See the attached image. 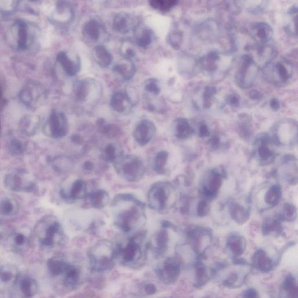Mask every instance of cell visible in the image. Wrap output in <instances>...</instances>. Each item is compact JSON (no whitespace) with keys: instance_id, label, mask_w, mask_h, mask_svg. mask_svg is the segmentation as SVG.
I'll list each match as a JSON object with an SVG mask.
<instances>
[{"instance_id":"obj_1","label":"cell","mask_w":298,"mask_h":298,"mask_svg":"<svg viewBox=\"0 0 298 298\" xmlns=\"http://www.w3.org/2000/svg\"><path fill=\"white\" fill-rule=\"evenodd\" d=\"M111 206L114 225L124 233L139 229L146 222V205L134 194H117Z\"/></svg>"},{"instance_id":"obj_2","label":"cell","mask_w":298,"mask_h":298,"mask_svg":"<svg viewBox=\"0 0 298 298\" xmlns=\"http://www.w3.org/2000/svg\"><path fill=\"white\" fill-rule=\"evenodd\" d=\"M113 164L117 175L128 183H138L146 173L143 161L134 155H122Z\"/></svg>"},{"instance_id":"obj_3","label":"cell","mask_w":298,"mask_h":298,"mask_svg":"<svg viewBox=\"0 0 298 298\" xmlns=\"http://www.w3.org/2000/svg\"><path fill=\"white\" fill-rule=\"evenodd\" d=\"M36 235L41 245L53 247L63 242L64 232L60 222L53 217L43 219L36 227Z\"/></svg>"},{"instance_id":"obj_4","label":"cell","mask_w":298,"mask_h":298,"mask_svg":"<svg viewBox=\"0 0 298 298\" xmlns=\"http://www.w3.org/2000/svg\"><path fill=\"white\" fill-rule=\"evenodd\" d=\"M175 192L172 185L166 182L159 181L153 184L147 193L149 208L157 212H163L172 205Z\"/></svg>"},{"instance_id":"obj_5","label":"cell","mask_w":298,"mask_h":298,"mask_svg":"<svg viewBox=\"0 0 298 298\" xmlns=\"http://www.w3.org/2000/svg\"><path fill=\"white\" fill-rule=\"evenodd\" d=\"M293 72V66L288 61L269 63L264 66L263 74L266 80L279 86H284L291 80Z\"/></svg>"},{"instance_id":"obj_6","label":"cell","mask_w":298,"mask_h":298,"mask_svg":"<svg viewBox=\"0 0 298 298\" xmlns=\"http://www.w3.org/2000/svg\"><path fill=\"white\" fill-rule=\"evenodd\" d=\"M258 70L253 57L249 55L242 56L235 74L236 84L240 88H250L257 76Z\"/></svg>"},{"instance_id":"obj_7","label":"cell","mask_w":298,"mask_h":298,"mask_svg":"<svg viewBox=\"0 0 298 298\" xmlns=\"http://www.w3.org/2000/svg\"><path fill=\"white\" fill-rule=\"evenodd\" d=\"M5 185L13 192H32L36 189V184L28 176L26 171L18 170L8 173L5 178Z\"/></svg>"},{"instance_id":"obj_8","label":"cell","mask_w":298,"mask_h":298,"mask_svg":"<svg viewBox=\"0 0 298 298\" xmlns=\"http://www.w3.org/2000/svg\"><path fill=\"white\" fill-rule=\"evenodd\" d=\"M156 134L155 124L151 120L142 119L134 128L133 137L136 143L141 147L150 143Z\"/></svg>"},{"instance_id":"obj_9","label":"cell","mask_w":298,"mask_h":298,"mask_svg":"<svg viewBox=\"0 0 298 298\" xmlns=\"http://www.w3.org/2000/svg\"><path fill=\"white\" fill-rule=\"evenodd\" d=\"M180 272V261L175 258H167L157 270L160 279L166 284L175 283L179 279Z\"/></svg>"},{"instance_id":"obj_10","label":"cell","mask_w":298,"mask_h":298,"mask_svg":"<svg viewBox=\"0 0 298 298\" xmlns=\"http://www.w3.org/2000/svg\"><path fill=\"white\" fill-rule=\"evenodd\" d=\"M69 130L68 122L63 113H53L48 123V134L55 139L64 138L67 135Z\"/></svg>"},{"instance_id":"obj_11","label":"cell","mask_w":298,"mask_h":298,"mask_svg":"<svg viewBox=\"0 0 298 298\" xmlns=\"http://www.w3.org/2000/svg\"><path fill=\"white\" fill-rule=\"evenodd\" d=\"M88 193V184L81 179L74 180L68 191L64 189L60 191L61 196L64 200L73 202L85 200Z\"/></svg>"},{"instance_id":"obj_12","label":"cell","mask_w":298,"mask_h":298,"mask_svg":"<svg viewBox=\"0 0 298 298\" xmlns=\"http://www.w3.org/2000/svg\"><path fill=\"white\" fill-rule=\"evenodd\" d=\"M15 287L18 289L21 298H32L38 292L39 285L37 281L28 276L19 277Z\"/></svg>"},{"instance_id":"obj_13","label":"cell","mask_w":298,"mask_h":298,"mask_svg":"<svg viewBox=\"0 0 298 298\" xmlns=\"http://www.w3.org/2000/svg\"><path fill=\"white\" fill-rule=\"evenodd\" d=\"M85 200L91 208L101 210L110 204V197L108 192L104 189H97L89 192Z\"/></svg>"},{"instance_id":"obj_14","label":"cell","mask_w":298,"mask_h":298,"mask_svg":"<svg viewBox=\"0 0 298 298\" xmlns=\"http://www.w3.org/2000/svg\"><path fill=\"white\" fill-rule=\"evenodd\" d=\"M252 37L258 43V45L270 42L273 36L272 29L266 22L256 23L252 28Z\"/></svg>"},{"instance_id":"obj_15","label":"cell","mask_w":298,"mask_h":298,"mask_svg":"<svg viewBox=\"0 0 298 298\" xmlns=\"http://www.w3.org/2000/svg\"><path fill=\"white\" fill-rule=\"evenodd\" d=\"M19 277L17 269L12 265L0 267V287L5 288L14 287Z\"/></svg>"},{"instance_id":"obj_16","label":"cell","mask_w":298,"mask_h":298,"mask_svg":"<svg viewBox=\"0 0 298 298\" xmlns=\"http://www.w3.org/2000/svg\"><path fill=\"white\" fill-rule=\"evenodd\" d=\"M110 106L114 111L118 113H124L132 107V102L128 94L124 92H115L112 96Z\"/></svg>"},{"instance_id":"obj_17","label":"cell","mask_w":298,"mask_h":298,"mask_svg":"<svg viewBox=\"0 0 298 298\" xmlns=\"http://www.w3.org/2000/svg\"><path fill=\"white\" fill-rule=\"evenodd\" d=\"M220 32V24L214 20H209L201 24L198 34L202 40L213 41L218 38Z\"/></svg>"},{"instance_id":"obj_18","label":"cell","mask_w":298,"mask_h":298,"mask_svg":"<svg viewBox=\"0 0 298 298\" xmlns=\"http://www.w3.org/2000/svg\"><path fill=\"white\" fill-rule=\"evenodd\" d=\"M101 26L96 19L87 22L83 28L82 34L87 42L96 43L101 35Z\"/></svg>"},{"instance_id":"obj_19","label":"cell","mask_w":298,"mask_h":298,"mask_svg":"<svg viewBox=\"0 0 298 298\" xmlns=\"http://www.w3.org/2000/svg\"><path fill=\"white\" fill-rule=\"evenodd\" d=\"M124 262L130 263L136 259L140 253L141 249L138 240L136 238H131L126 245L119 250Z\"/></svg>"},{"instance_id":"obj_20","label":"cell","mask_w":298,"mask_h":298,"mask_svg":"<svg viewBox=\"0 0 298 298\" xmlns=\"http://www.w3.org/2000/svg\"><path fill=\"white\" fill-rule=\"evenodd\" d=\"M58 60L63 67L64 71L69 76H74L80 71L81 64L80 59L77 57L74 60H72L67 54L62 52L58 56Z\"/></svg>"},{"instance_id":"obj_21","label":"cell","mask_w":298,"mask_h":298,"mask_svg":"<svg viewBox=\"0 0 298 298\" xmlns=\"http://www.w3.org/2000/svg\"><path fill=\"white\" fill-rule=\"evenodd\" d=\"M92 55L95 62L103 68L109 67L113 61V56L104 45H96L93 49Z\"/></svg>"},{"instance_id":"obj_22","label":"cell","mask_w":298,"mask_h":298,"mask_svg":"<svg viewBox=\"0 0 298 298\" xmlns=\"http://www.w3.org/2000/svg\"><path fill=\"white\" fill-rule=\"evenodd\" d=\"M254 267L261 272H267L272 270V260L267 255L266 252L259 250L256 252L254 256Z\"/></svg>"},{"instance_id":"obj_23","label":"cell","mask_w":298,"mask_h":298,"mask_svg":"<svg viewBox=\"0 0 298 298\" xmlns=\"http://www.w3.org/2000/svg\"><path fill=\"white\" fill-rule=\"evenodd\" d=\"M10 244L11 249L17 253H23L30 245L28 236L22 232H16L11 235Z\"/></svg>"},{"instance_id":"obj_24","label":"cell","mask_w":298,"mask_h":298,"mask_svg":"<svg viewBox=\"0 0 298 298\" xmlns=\"http://www.w3.org/2000/svg\"><path fill=\"white\" fill-rule=\"evenodd\" d=\"M157 232L153 235L152 243L157 254H163L166 251L168 247L169 236L166 228Z\"/></svg>"},{"instance_id":"obj_25","label":"cell","mask_w":298,"mask_h":298,"mask_svg":"<svg viewBox=\"0 0 298 298\" xmlns=\"http://www.w3.org/2000/svg\"><path fill=\"white\" fill-rule=\"evenodd\" d=\"M173 132L177 138L186 139L193 134L194 130L187 119L179 118L173 123Z\"/></svg>"},{"instance_id":"obj_26","label":"cell","mask_w":298,"mask_h":298,"mask_svg":"<svg viewBox=\"0 0 298 298\" xmlns=\"http://www.w3.org/2000/svg\"><path fill=\"white\" fill-rule=\"evenodd\" d=\"M122 155L121 147L119 144L110 143L103 148L101 159L105 162L113 164Z\"/></svg>"},{"instance_id":"obj_27","label":"cell","mask_w":298,"mask_h":298,"mask_svg":"<svg viewBox=\"0 0 298 298\" xmlns=\"http://www.w3.org/2000/svg\"><path fill=\"white\" fill-rule=\"evenodd\" d=\"M282 298H298L296 280L294 277L288 275L283 281L281 287Z\"/></svg>"},{"instance_id":"obj_28","label":"cell","mask_w":298,"mask_h":298,"mask_svg":"<svg viewBox=\"0 0 298 298\" xmlns=\"http://www.w3.org/2000/svg\"><path fill=\"white\" fill-rule=\"evenodd\" d=\"M113 28L121 34H126L132 29L131 18L130 15L121 12L115 16L113 20Z\"/></svg>"},{"instance_id":"obj_29","label":"cell","mask_w":298,"mask_h":298,"mask_svg":"<svg viewBox=\"0 0 298 298\" xmlns=\"http://www.w3.org/2000/svg\"><path fill=\"white\" fill-rule=\"evenodd\" d=\"M114 71L121 76L123 80H130L134 77L136 68L133 62L127 60L116 64L113 68Z\"/></svg>"},{"instance_id":"obj_30","label":"cell","mask_w":298,"mask_h":298,"mask_svg":"<svg viewBox=\"0 0 298 298\" xmlns=\"http://www.w3.org/2000/svg\"><path fill=\"white\" fill-rule=\"evenodd\" d=\"M222 176L220 173L214 171L210 176L208 183L205 185L204 191L208 197H214L222 185Z\"/></svg>"},{"instance_id":"obj_31","label":"cell","mask_w":298,"mask_h":298,"mask_svg":"<svg viewBox=\"0 0 298 298\" xmlns=\"http://www.w3.org/2000/svg\"><path fill=\"white\" fill-rule=\"evenodd\" d=\"M220 60V55L217 52H210L206 56L201 58L198 61L200 68L204 69V71L212 72L216 70L217 66V61Z\"/></svg>"},{"instance_id":"obj_32","label":"cell","mask_w":298,"mask_h":298,"mask_svg":"<svg viewBox=\"0 0 298 298\" xmlns=\"http://www.w3.org/2000/svg\"><path fill=\"white\" fill-rule=\"evenodd\" d=\"M227 246L236 257L241 256L245 252L246 241L241 236L233 235L228 240Z\"/></svg>"},{"instance_id":"obj_33","label":"cell","mask_w":298,"mask_h":298,"mask_svg":"<svg viewBox=\"0 0 298 298\" xmlns=\"http://www.w3.org/2000/svg\"><path fill=\"white\" fill-rule=\"evenodd\" d=\"M168 153L161 151L157 153L153 160V169L159 175H163L166 171L168 160Z\"/></svg>"},{"instance_id":"obj_34","label":"cell","mask_w":298,"mask_h":298,"mask_svg":"<svg viewBox=\"0 0 298 298\" xmlns=\"http://www.w3.org/2000/svg\"><path fill=\"white\" fill-rule=\"evenodd\" d=\"M210 279L208 268L202 262H197L195 264V277L194 286L200 288L204 286Z\"/></svg>"},{"instance_id":"obj_35","label":"cell","mask_w":298,"mask_h":298,"mask_svg":"<svg viewBox=\"0 0 298 298\" xmlns=\"http://www.w3.org/2000/svg\"><path fill=\"white\" fill-rule=\"evenodd\" d=\"M230 212L232 218L239 225L245 223L250 218V213L248 211L237 204L231 205Z\"/></svg>"},{"instance_id":"obj_36","label":"cell","mask_w":298,"mask_h":298,"mask_svg":"<svg viewBox=\"0 0 298 298\" xmlns=\"http://www.w3.org/2000/svg\"><path fill=\"white\" fill-rule=\"evenodd\" d=\"M69 266L70 264L64 261L56 259H49L47 262L48 270L54 276L64 274Z\"/></svg>"},{"instance_id":"obj_37","label":"cell","mask_w":298,"mask_h":298,"mask_svg":"<svg viewBox=\"0 0 298 298\" xmlns=\"http://www.w3.org/2000/svg\"><path fill=\"white\" fill-rule=\"evenodd\" d=\"M90 83L87 80H81L74 85V96L79 102H83L86 100L90 92Z\"/></svg>"},{"instance_id":"obj_38","label":"cell","mask_w":298,"mask_h":298,"mask_svg":"<svg viewBox=\"0 0 298 298\" xmlns=\"http://www.w3.org/2000/svg\"><path fill=\"white\" fill-rule=\"evenodd\" d=\"M17 202L12 198H7L0 202V214L4 216H13L17 213Z\"/></svg>"},{"instance_id":"obj_39","label":"cell","mask_w":298,"mask_h":298,"mask_svg":"<svg viewBox=\"0 0 298 298\" xmlns=\"http://www.w3.org/2000/svg\"><path fill=\"white\" fill-rule=\"evenodd\" d=\"M64 284L68 287H73L78 283L80 278V271L77 267L70 264L67 270L64 273Z\"/></svg>"},{"instance_id":"obj_40","label":"cell","mask_w":298,"mask_h":298,"mask_svg":"<svg viewBox=\"0 0 298 298\" xmlns=\"http://www.w3.org/2000/svg\"><path fill=\"white\" fill-rule=\"evenodd\" d=\"M153 32L149 28H144L136 37V43L139 47L146 48L152 42Z\"/></svg>"},{"instance_id":"obj_41","label":"cell","mask_w":298,"mask_h":298,"mask_svg":"<svg viewBox=\"0 0 298 298\" xmlns=\"http://www.w3.org/2000/svg\"><path fill=\"white\" fill-rule=\"evenodd\" d=\"M281 196V190L279 186L273 185L265 194V202L271 206L278 204Z\"/></svg>"},{"instance_id":"obj_42","label":"cell","mask_w":298,"mask_h":298,"mask_svg":"<svg viewBox=\"0 0 298 298\" xmlns=\"http://www.w3.org/2000/svg\"><path fill=\"white\" fill-rule=\"evenodd\" d=\"M53 167L60 172H65L71 169L72 162L68 157L65 156L57 157L53 161Z\"/></svg>"},{"instance_id":"obj_43","label":"cell","mask_w":298,"mask_h":298,"mask_svg":"<svg viewBox=\"0 0 298 298\" xmlns=\"http://www.w3.org/2000/svg\"><path fill=\"white\" fill-rule=\"evenodd\" d=\"M178 3L179 2L172 0H154L149 2L153 8L163 12L171 10L177 5Z\"/></svg>"},{"instance_id":"obj_44","label":"cell","mask_w":298,"mask_h":298,"mask_svg":"<svg viewBox=\"0 0 298 298\" xmlns=\"http://www.w3.org/2000/svg\"><path fill=\"white\" fill-rule=\"evenodd\" d=\"M297 8L296 6L292 7L289 10L288 14L289 15V21L285 26V31L289 34L292 36L296 35V24L297 22Z\"/></svg>"},{"instance_id":"obj_45","label":"cell","mask_w":298,"mask_h":298,"mask_svg":"<svg viewBox=\"0 0 298 298\" xmlns=\"http://www.w3.org/2000/svg\"><path fill=\"white\" fill-rule=\"evenodd\" d=\"M261 144L258 148L259 156L261 160L268 161L273 156V153L268 146V138L264 136L261 138Z\"/></svg>"},{"instance_id":"obj_46","label":"cell","mask_w":298,"mask_h":298,"mask_svg":"<svg viewBox=\"0 0 298 298\" xmlns=\"http://www.w3.org/2000/svg\"><path fill=\"white\" fill-rule=\"evenodd\" d=\"M281 231V225L279 220L275 219H268L263 223L262 227L263 234L265 235L270 234L273 232L280 233Z\"/></svg>"},{"instance_id":"obj_47","label":"cell","mask_w":298,"mask_h":298,"mask_svg":"<svg viewBox=\"0 0 298 298\" xmlns=\"http://www.w3.org/2000/svg\"><path fill=\"white\" fill-rule=\"evenodd\" d=\"M168 42L171 46L176 49H179L183 43V35L180 31H173L169 33L167 37Z\"/></svg>"},{"instance_id":"obj_48","label":"cell","mask_w":298,"mask_h":298,"mask_svg":"<svg viewBox=\"0 0 298 298\" xmlns=\"http://www.w3.org/2000/svg\"><path fill=\"white\" fill-rule=\"evenodd\" d=\"M297 217V210L295 206L286 204L283 206L281 218L287 221H293Z\"/></svg>"},{"instance_id":"obj_49","label":"cell","mask_w":298,"mask_h":298,"mask_svg":"<svg viewBox=\"0 0 298 298\" xmlns=\"http://www.w3.org/2000/svg\"><path fill=\"white\" fill-rule=\"evenodd\" d=\"M243 280L242 276L238 273L233 272L223 281V285L230 288L237 287L243 283Z\"/></svg>"},{"instance_id":"obj_50","label":"cell","mask_w":298,"mask_h":298,"mask_svg":"<svg viewBox=\"0 0 298 298\" xmlns=\"http://www.w3.org/2000/svg\"><path fill=\"white\" fill-rule=\"evenodd\" d=\"M216 92L217 90L215 87H206L204 93V107L205 109H209L212 106L213 97Z\"/></svg>"},{"instance_id":"obj_51","label":"cell","mask_w":298,"mask_h":298,"mask_svg":"<svg viewBox=\"0 0 298 298\" xmlns=\"http://www.w3.org/2000/svg\"><path fill=\"white\" fill-rule=\"evenodd\" d=\"M144 90H146L147 93L155 95V96L159 94L160 88L158 84V81L156 79H149L146 82Z\"/></svg>"},{"instance_id":"obj_52","label":"cell","mask_w":298,"mask_h":298,"mask_svg":"<svg viewBox=\"0 0 298 298\" xmlns=\"http://www.w3.org/2000/svg\"><path fill=\"white\" fill-rule=\"evenodd\" d=\"M8 148L12 155H21L24 150L23 144L17 140H12L8 144Z\"/></svg>"},{"instance_id":"obj_53","label":"cell","mask_w":298,"mask_h":298,"mask_svg":"<svg viewBox=\"0 0 298 298\" xmlns=\"http://www.w3.org/2000/svg\"><path fill=\"white\" fill-rule=\"evenodd\" d=\"M208 211L209 206L205 201H201L198 203L197 209V213L198 216L203 217L206 216Z\"/></svg>"},{"instance_id":"obj_54","label":"cell","mask_w":298,"mask_h":298,"mask_svg":"<svg viewBox=\"0 0 298 298\" xmlns=\"http://www.w3.org/2000/svg\"><path fill=\"white\" fill-rule=\"evenodd\" d=\"M227 103L233 107H238L240 103V97L238 95L231 94L227 98Z\"/></svg>"},{"instance_id":"obj_55","label":"cell","mask_w":298,"mask_h":298,"mask_svg":"<svg viewBox=\"0 0 298 298\" xmlns=\"http://www.w3.org/2000/svg\"><path fill=\"white\" fill-rule=\"evenodd\" d=\"M198 134L201 138L208 137L210 135L209 128L206 124H202L198 130Z\"/></svg>"},{"instance_id":"obj_56","label":"cell","mask_w":298,"mask_h":298,"mask_svg":"<svg viewBox=\"0 0 298 298\" xmlns=\"http://www.w3.org/2000/svg\"><path fill=\"white\" fill-rule=\"evenodd\" d=\"M144 291L147 295H154L157 292V288L153 284H148L144 287Z\"/></svg>"},{"instance_id":"obj_57","label":"cell","mask_w":298,"mask_h":298,"mask_svg":"<svg viewBox=\"0 0 298 298\" xmlns=\"http://www.w3.org/2000/svg\"><path fill=\"white\" fill-rule=\"evenodd\" d=\"M258 296V293L254 289H249L243 293V298H256Z\"/></svg>"},{"instance_id":"obj_58","label":"cell","mask_w":298,"mask_h":298,"mask_svg":"<svg viewBox=\"0 0 298 298\" xmlns=\"http://www.w3.org/2000/svg\"><path fill=\"white\" fill-rule=\"evenodd\" d=\"M94 167V164L92 161H87L83 164V169L86 172H90L92 171Z\"/></svg>"},{"instance_id":"obj_59","label":"cell","mask_w":298,"mask_h":298,"mask_svg":"<svg viewBox=\"0 0 298 298\" xmlns=\"http://www.w3.org/2000/svg\"><path fill=\"white\" fill-rule=\"evenodd\" d=\"M270 105L271 108L275 111H278L280 108V102L276 98L271 99Z\"/></svg>"},{"instance_id":"obj_60","label":"cell","mask_w":298,"mask_h":298,"mask_svg":"<svg viewBox=\"0 0 298 298\" xmlns=\"http://www.w3.org/2000/svg\"><path fill=\"white\" fill-rule=\"evenodd\" d=\"M210 146L213 148L218 147L219 144H220V139L217 136H214L212 139L210 140Z\"/></svg>"},{"instance_id":"obj_61","label":"cell","mask_w":298,"mask_h":298,"mask_svg":"<svg viewBox=\"0 0 298 298\" xmlns=\"http://www.w3.org/2000/svg\"><path fill=\"white\" fill-rule=\"evenodd\" d=\"M250 97L254 100H258L262 97V94L258 90H252L250 93Z\"/></svg>"},{"instance_id":"obj_62","label":"cell","mask_w":298,"mask_h":298,"mask_svg":"<svg viewBox=\"0 0 298 298\" xmlns=\"http://www.w3.org/2000/svg\"><path fill=\"white\" fill-rule=\"evenodd\" d=\"M3 235V230L2 229V227L0 226V238H1V237H2Z\"/></svg>"}]
</instances>
